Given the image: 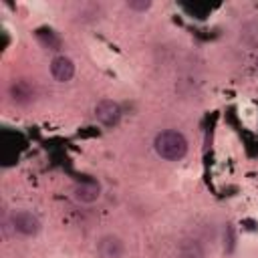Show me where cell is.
Listing matches in <instances>:
<instances>
[{
  "instance_id": "cell-1",
  "label": "cell",
  "mask_w": 258,
  "mask_h": 258,
  "mask_svg": "<svg viewBox=\"0 0 258 258\" xmlns=\"http://www.w3.org/2000/svg\"><path fill=\"white\" fill-rule=\"evenodd\" d=\"M153 147H155L157 155L163 157V159H167V161H177V159H181L187 153V141H185V137L179 131H173V129L161 131L155 137Z\"/></svg>"
},
{
  "instance_id": "cell-2",
  "label": "cell",
  "mask_w": 258,
  "mask_h": 258,
  "mask_svg": "<svg viewBox=\"0 0 258 258\" xmlns=\"http://www.w3.org/2000/svg\"><path fill=\"white\" fill-rule=\"evenodd\" d=\"M95 115H97V119H99L105 127H115V125L119 123V119H121V109H119V105H117L115 101L103 99V101L97 103Z\"/></svg>"
},
{
  "instance_id": "cell-3",
  "label": "cell",
  "mask_w": 258,
  "mask_h": 258,
  "mask_svg": "<svg viewBox=\"0 0 258 258\" xmlns=\"http://www.w3.org/2000/svg\"><path fill=\"white\" fill-rule=\"evenodd\" d=\"M12 226H14L16 232H20V234H24V236H34V234H38V230H40L38 218L32 216L30 212H16V214L12 216Z\"/></svg>"
},
{
  "instance_id": "cell-4",
  "label": "cell",
  "mask_w": 258,
  "mask_h": 258,
  "mask_svg": "<svg viewBox=\"0 0 258 258\" xmlns=\"http://www.w3.org/2000/svg\"><path fill=\"white\" fill-rule=\"evenodd\" d=\"M123 242L117 236H103L97 242V254L99 258H121L123 256Z\"/></svg>"
},
{
  "instance_id": "cell-5",
  "label": "cell",
  "mask_w": 258,
  "mask_h": 258,
  "mask_svg": "<svg viewBox=\"0 0 258 258\" xmlns=\"http://www.w3.org/2000/svg\"><path fill=\"white\" fill-rule=\"evenodd\" d=\"M50 73L58 83H67L75 75V64H73V60L69 56H56L50 62Z\"/></svg>"
},
{
  "instance_id": "cell-6",
  "label": "cell",
  "mask_w": 258,
  "mask_h": 258,
  "mask_svg": "<svg viewBox=\"0 0 258 258\" xmlns=\"http://www.w3.org/2000/svg\"><path fill=\"white\" fill-rule=\"evenodd\" d=\"M99 196H101V185H99L97 181H83V183H79V185L75 187V198H77L79 202L91 204V202H95Z\"/></svg>"
},
{
  "instance_id": "cell-7",
  "label": "cell",
  "mask_w": 258,
  "mask_h": 258,
  "mask_svg": "<svg viewBox=\"0 0 258 258\" xmlns=\"http://www.w3.org/2000/svg\"><path fill=\"white\" fill-rule=\"evenodd\" d=\"M179 258H204L202 246H200L198 242L185 240V242L179 246Z\"/></svg>"
},
{
  "instance_id": "cell-8",
  "label": "cell",
  "mask_w": 258,
  "mask_h": 258,
  "mask_svg": "<svg viewBox=\"0 0 258 258\" xmlns=\"http://www.w3.org/2000/svg\"><path fill=\"white\" fill-rule=\"evenodd\" d=\"M149 6H151V2H149V0H139V2L131 0V2H129V8H133V10H147Z\"/></svg>"
}]
</instances>
